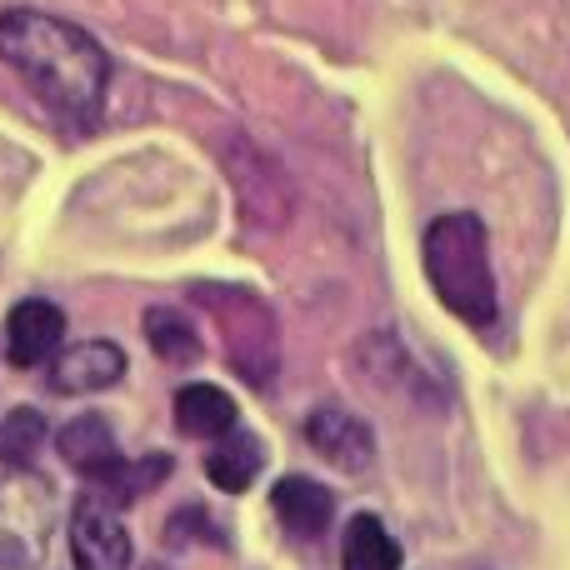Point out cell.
Here are the masks:
<instances>
[{
    "mask_svg": "<svg viewBox=\"0 0 570 570\" xmlns=\"http://www.w3.org/2000/svg\"><path fill=\"white\" fill-rule=\"evenodd\" d=\"M305 441H311L315 455L335 465V471H365L375 461V441H371V425L355 421L351 411H335V405H321V411L305 421Z\"/></svg>",
    "mask_w": 570,
    "mask_h": 570,
    "instance_id": "cell-8",
    "label": "cell"
},
{
    "mask_svg": "<svg viewBox=\"0 0 570 570\" xmlns=\"http://www.w3.org/2000/svg\"><path fill=\"white\" fill-rule=\"evenodd\" d=\"M70 556L76 570H130V531L116 515V501L80 495L70 511Z\"/></svg>",
    "mask_w": 570,
    "mask_h": 570,
    "instance_id": "cell-5",
    "label": "cell"
},
{
    "mask_svg": "<svg viewBox=\"0 0 570 570\" xmlns=\"http://www.w3.org/2000/svg\"><path fill=\"white\" fill-rule=\"evenodd\" d=\"M46 445V415L20 405V411H6L0 421V461L6 465H30Z\"/></svg>",
    "mask_w": 570,
    "mask_h": 570,
    "instance_id": "cell-16",
    "label": "cell"
},
{
    "mask_svg": "<svg viewBox=\"0 0 570 570\" xmlns=\"http://www.w3.org/2000/svg\"><path fill=\"white\" fill-rule=\"evenodd\" d=\"M236 421H240V411H236V401H230L220 385H186V391L176 395V425H180V435L216 441V435H226Z\"/></svg>",
    "mask_w": 570,
    "mask_h": 570,
    "instance_id": "cell-12",
    "label": "cell"
},
{
    "mask_svg": "<svg viewBox=\"0 0 570 570\" xmlns=\"http://www.w3.org/2000/svg\"><path fill=\"white\" fill-rule=\"evenodd\" d=\"M421 261H425V281H431L435 301L451 315H461L465 325L485 331L501 315L495 301V276H491V246H485V226L471 210L431 220L421 240Z\"/></svg>",
    "mask_w": 570,
    "mask_h": 570,
    "instance_id": "cell-2",
    "label": "cell"
},
{
    "mask_svg": "<svg viewBox=\"0 0 570 570\" xmlns=\"http://www.w3.org/2000/svg\"><path fill=\"white\" fill-rule=\"evenodd\" d=\"M190 301L210 315L220 345H226L230 371L246 385H256V391H271V381L281 371V331L271 305L246 285H220V281L190 285Z\"/></svg>",
    "mask_w": 570,
    "mask_h": 570,
    "instance_id": "cell-3",
    "label": "cell"
},
{
    "mask_svg": "<svg viewBox=\"0 0 570 570\" xmlns=\"http://www.w3.org/2000/svg\"><path fill=\"white\" fill-rule=\"evenodd\" d=\"M126 375V351L110 341H80L70 351L50 355L46 385L56 395H90V391H110Z\"/></svg>",
    "mask_w": 570,
    "mask_h": 570,
    "instance_id": "cell-6",
    "label": "cell"
},
{
    "mask_svg": "<svg viewBox=\"0 0 570 570\" xmlns=\"http://www.w3.org/2000/svg\"><path fill=\"white\" fill-rule=\"evenodd\" d=\"M271 511H276V521L295 541H315L335 521V495L321 481H311V475H285L271 491Z\"/></svg>",
    "mask_w": 570,
    "mask_h": 570,
    "instance_id": "cell-9",
    "label": "cell"
},
{
    "mask_svg": "<svg viewBox=\"0 0 570 570\" xmlns=\"http://www.w3.org/2000/svg\"><path fill=\"white\" fill-rule=\"evenodd\" d=\"M66 341V315H60L56 301H20L16 311L6 315V355L10 365L30 371V365H46L50 355Z\"/></svg>",
    "mask_w": 570,
    "mask_h": 570,
    "instance_id": "cell-7",
    "label": "cell"
},
{
    "mask_svg": "<svg viewBox=\"0 0 570 570\" xmlns=\"http://www.w3.org/2000/svg\"><path fill=\"white\" fill-rule=\"evenodd\" d=\"M146 341H150V351H156L160 361H170V365L200 361V335L180 311H160V305L156 311H146Z\"/></svg>",
    "mask_w": 570,
    "mask_h": 570,
    "instance_id": "cell-14",
    "label": "cell"
},
{
    "mask_svg": "<svg viewBox=\"0 0 570 570\" xmlns=\"http://www.w3.org/2000/svg\"><path fill=\"white\" fill-rule=\"evenodd\" d=\"M0 60L30 86V96L66 126L90 130L106 110L110 60L96 36L46 10H6L0 16Z\"/></svg>",
    "mask_w": 570,
    "mask_h": 570,
    "instance_id": "cell-1",
    "label": "cell"
},
{
    "mask_svg": "<svg viewBox=\"0 0 570 570\" xmlns=\"http://www.w3.org/2000/svg\"><path fill=\"white\" fill-rule=\"evenodd\" d=\"M261 471H266V445H261V435L230 425L226 435H216V441H210L206 475H210V485H216V491H226V495L250 491Z\"/></svg>",
    "mask_w": 570,
    "mask_h": 570,
    "instance_id": "cell-10",
    "label": "cell"
},
{
    "mask_svg": "<svg viewBox=\"0 0 570 570\" xmlns=\"http://www.w3.org/2000/svg\"><path fill=\"white\" fill-rule=\"evenodd\" d=\"M170 475V455H140V461H120L116 471L100 475V491H106V501H140L146 491H156L160 481Z\"/></svg>",
    "mask_w": 570,
    "mask_h": 570,
    "instance_id": "cell-15",
    "label": "cell"
},
{
    "mask_svg": "<svg viewBox=\"0 0 570 570\" xmlns=\"http://www.w3.org/2000/svg\"><path fill=\"white\" fill-rule=\"evenodd\" d=\"M341 570H401V546L381 515H355L341 541Z\"/></svg>",
    "mask_w": 570,
    "mask_h": 570,
    "instance_id": "cell-13",
    "label": "cell"
},
{
    "mask_svg": "<svg viewBox=\"0 0 570 570\" xmlns=\"http://www.w3.org/2000/svg\"><path fill=\"white\" fill-rule=\"evenodd\" d=\"M56 451L70 471H80L86 481H100L106 471H116L126 455H120L116 435H110V421L106 415H76L66 431L56 435Z\"/></svg>",
    "mask_w": 570,
    "mask_h": 570,
    "instance_id": "cell-11",
    "label": "cell"
},
{
    "mask_svg": "<svg viewBox=\"0 0 570 570\" xmlns=\"http://www.w3.org/2000/svg\"><path fill=\"white\" fill-rule=\"evenodd\" d=\"M56 525V491L30 465L0 475V570H40Z\"/></svg>",
    "mask_w": 570,
    "mask_h": 570,
    "instance_id": "cell-4",
    "label": "cell"
}]
</instances>
